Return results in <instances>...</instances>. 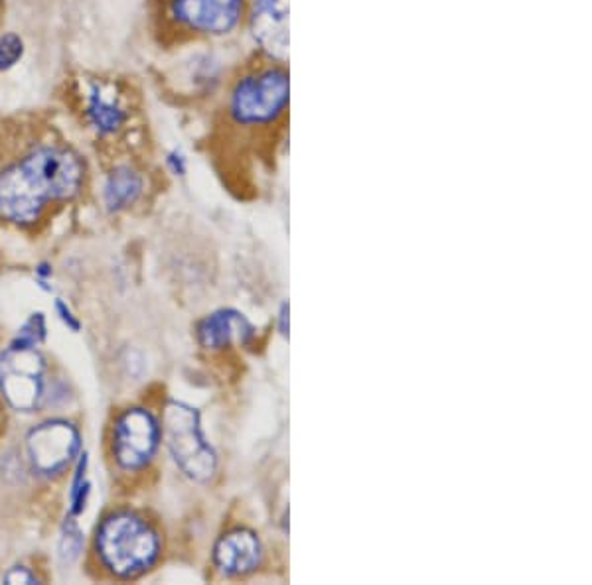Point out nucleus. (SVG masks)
Here are the masks:
<instances>
[{
    "mask_svg": "<svg viewBox=\"0 0 592 585\" xmlns=\"http://www.w3.org/2000/svg\"><path fill=\"white\" fill-rule=\"evenodd\" d=\"M226 119L243 133H273L290 114V69L253 54L235 69L226 89Z\"/></svg>",
    "mask_w": 592,
    "mask_h": 585,
    "instance_id": "f257e3e1",
    "label": "nucleus"
},
{
    "mask_svg": "<svg viewBox=\"0 0 592 585\" xmlns=\"http://www.w3.org/2000/svg\"><path fill=\"white\" fill-rule=\"evenodd\" d=\"M97 554L101 564L121 580L143 576L163 552L161 534L136 512L119 510L97 530Z\"/></svg>",
    "mask_w": 592,
    "mask_h": 585,
    "instance_id": "f03ea898",
    "label": "nucleus"
},
{
    "mask_svg": "<svg viewBox=\"0 0 592 585\" xmlns=\"http://www.w3.org/2000/svg\"><path fill=\"white\" fill-rule=\"evenodd\" d=\"M249 0H158L163 34L174 42L228 40L243 30Z\"/></svg>",
    "mask_w": 592,
    "mask_h": 585,
    "instance_id": "7ed1b4c3",
    "label": "nucleus"
},
{
    "mask_svg": "<svg viewBox=\"0 0 592 585\" xmlns=\"http://www.w3.org/2000/svg\"><path fill=\"white\" fill-rule=\"evenodd\" d=\"M163 438L176 467L190 482L208 483L218 473V453L208 442L201 416L194 406L171 400L164 406Z\"/></svg>",
    "mask_w": 592,
    "mask_h": 585,
    "instance_id": "20e7f679",
    "label": "nucleus"
},
{
    "mask_svg": "<svg viewBox=\"0 0 592 585\" xmlns=\"http://www.w3.org/2000/svg\"><path fill=\"white\" fill-rule=\"evenodd\" d=\"M56 201L29 154L0 172V219L29 227L40 221L48 203Z\"/></svg>",
    "mask_w": 592,
    "mask_h": 585,
    "instance_id": "39448f33",
    "label": "nucleus"
},
{
    "mask_svg": "<svg viewBox=\"0 0 592 585\" xmlns=\"http://www.w3.org/2000/svg\"><path fill=\"white\" fill-rule=\"evenodd\" d=\"M46 363L32 345L12 343L0 357V393L14 410L39 408L46 388Z\"/></svg>",
    "mask_w": 592,
    "mask_h": 585,
    "instance_id": "423d86ee",
    "label": "nucleus"
},
{
    "mask_svg": "<svg viewBox=\"0 0 592 585\" xmlns=\"http://www.w3.org/2000/svg\"><path fill=\"white\" fill-rule=\"evenodd\" d=\"M163 440V424L146 408H129L113 426V457L124 472H141L153 462Z\"/></svg>",
    "mask_w": 592,
    "mask_h": 585,
    "instance_id": "0eeeda50",
    "label": "nucleus"
},
{
    "mask_svg": "<svg viewBox=\"0 0 592 585\" xmlns=\"http://www.w3.org/2000/svg\"><path fill=\"white\" fill-rule=\"evenodd\" d=\"M243 30L253 54L278 64L290 56V0H249Z\"/></svg>",
    "mask_w": 592,
    "mask_h": 585,
    "instance_id": "6e6552de",
    "label": "nucleus"
},
{
    "mask_svg": "<svg viewBox=\"0 0 592 585\" xmlns=\"http://www.w3.org/2000/svg\"><path fill=\"white\" fill-rule=\"evenodd\" d=\"M81 438L74 424L66 420H50L36 426L26 438V453L34 472L44 477H56L76 460Z\"/></svg>",
    "mask_w": 592,
    "mask_h": 585,
    "instance_id": "1a4fd4ad",
    "label": "nucleus"
},
{
    "mask_svg": "<svg viewBox=\"0 0 592 585\" xmlns=\"http://www.w3.org/2000/svg\"><path fill=\"white\" fill-rule=\"evenodd\" d=\"M265 558V547L257 532L233 529L226 532L213 548V564L221 576L245 577L255 574Z\"/></svg>",
    "mask_w": 592,
    "mask_h": 585,
    "instance_id": "9d476101",
    "label": "nucleus"
},
{
    "mask_svg": "<svg viewBox=\"0 0 592 585\" xmlns=\"http://www.w3.org/2000/svg\"><path fill=\"white\" fill-rule=\"evenodd\" d=\"M257 338L255 325L245 313L221 308L208 313L196 325V340L208 351H223L233 345H251Z\"/></svg>",
    "mask_w": 592,
    "mask_h": 585,
    "instance_id": "9b49d317",
    "label": "nucleus"
},
{
    "mask_svg": "<svg viewBox=\"0 0 592 585\" xmlns=\"http://www.w3.org/2000/svg\"><path fill=\"white\" fill-rule=\"evenodd\" d=\"M86 117L97 133L103 136L119 133L129 119L121 99L101 86L91 87L87 95Z\"/></svg>",
    "mask_w": 592,
    "mask_h": 585,
    "instance_id": "f8f14e48",
    "label": "nucleus"
},
{
    "mask_svg": "<svg viewBox=\"0 0 592 585\" xmlns=\"http://www.w3.org/2000/svg\"><path fill=\"white\" fill-rule=\"evenodd\" d=\"M143 191L144 180L141 172L134 170L131 166H119L107 178L106 191H103L107 209L123 211L131 208L143 196Z\"/></svg>",
    "mask_w": 592,
    "mask_h": 585,
    "instance_id": "ddd939ff",
    "label": "nucleus"
},
{
    "mask_svg": "<svg viewBox=\"0 0 592 585\" xmlns=\"http://www.w3.org/2000/svg\"><path fill=\"white\" fill-rule=\"evenodd\" d=\"M84 548V534L81 530L77 529L76 520L67 519L64 525V532H62V539H59V558L64 564H72L79 558V552Z\"/></svg>",
    "mask_w": 592,
    "mask_h": 585,
    "instance_id": "4468645a",
    "label": "nucleus"
},
{
    "mask_svg": "<svg viewBox=\"0 0 592 585\" xmlns=\"http://www.w3.org/2000/svg\"><path fill=\"white\" fill-rule=\"evenodd\" d=\"M87 472V455L84 453L81 460L77 463L76 477L72 483V493H69V500H72V517H77L86 510L87 497H89V482L86 479Z\"/></svg>",
    "mask_w": 592,
    "mask_h": 585,
    "instance_id": "2eb2a0df",
    "label": "nucleus"
},
{
    "mask_svg": "<svg viewBox=\"0 0 592 585\" xmlns=\"http://www.w3.org/2000/svg\"><path fill=\"white\" fill-rule=\"evenodd\" d=\"M24 57V40L17 32L0 36V71H9Z\"/></svg>",
    "mask_w": 592,
    "mask_h": 585,
    "instance_id": "dca6fc26",
    "label": "nucleus"
},
{
    "mask_svg": "<svg viewBox=\"0 0 592 585\" xmlns=\"http://www.w3.org/2000/svg\"><path fill=\"white\" fill-rule=\"evenodd\" d=\"M44 338H46V321H44V316H42V313H34V316L24 323V328L20 330L19 338H17L14 343L36 347L40 341H44Z\"/></svg>",
    "mask_w": 592,
    "mask_h": 585,
    "instance_id": "f3484780",
    "label": "nucleus"
},
{
    "mask_svg": "<svg viewBox=\"0 0 592 585\" xmlns=\"http://www.w3.org/2000/svg\"><path fill=\"white\" fill-rule=\"evenodd\" d=\"M166 168L171 170L174 176H186L188 174V158L180 148H174V151L166 154Z\"/></svg>",
    "mask_w": 592,
    "mask_h": 585,
    "instance_id": "a211bd4d",
    "label": "nucleus"
},
{
    "mask_svg": "<svg viewBox=\"0 0 592 585\" xmlns=\"http://www.w3.org/2000/svg\"><path fill=\"white\" fill-rule=\"evenodd\" d=\"M7 584H39V577L30 572L29 567L17 566L9 570V574L4 576Z\"/></svg>",
    "mask_w": 592,
    "mask_h": 585,
    "instance_id": "6ab92c4d",
    "label": "nucleus"
},
{
    "mask_svg": "<svg viewBox=\"0 0 592 585\" xmlns=\"http://www.w3.org/2000/svg\"><path fill=\"white\" fill-rule=\"evenodd\" d=\"M288 330H290V303L285 302L278 306L277 312V331L281 338L288 340Z\"/></svg>",
    "mask_w": 592,
    "mask_h": 585,
    "instance_id": "aec40b11",
    "label": "nucleus"
},
{
    "mask_svg": "<svg viewBox=\"0 0 592 585\" xmlns=\"http://www.w3.org/2000/svg\"><path fill=\"white\" fill-rule=\"evenodd\" d=\"M56 310H58L59 318H62V321L66 323L69 330H79V320H77L76 316L72 313V310L67 308L66 303L62 302V300H58V302H56Z\"/></svg>",
    "mask_w": 592,
    "mask_h": 585,
    "instance_id": "412c9836",
    "label": "nucleus"
}]
</instances>
